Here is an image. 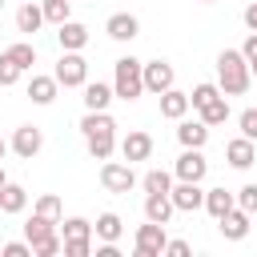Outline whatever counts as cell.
<instances>
[{
	"label": "cell",
	"instance_id": "1",
	"mask_svg": "<svg viewBox=\"0 0 257 257\" xmlns=\"http://www.w3.org/2000/svg\"><path fill=\"white\" fill-rule=\"evenodd\" d=\"M76 128H80L92 161H108L112 157V149H116V120L108 116V108H84Z\"/></svg>",
	"mask_w": 257,
	"mask_h": 257
},
{
	"label": "cell",
	"instance_id": "2",
	"mask_svg": "<svg viewBox=\"0 0 257 257\" xmlns=\"http://www.w3.org/2000/svg\"><path fill=\"white\" fill-rule=\"evenodd\" d=\"M249 84H253L249 60L241 56V48H225L217 56V88L225 96H241V92H249Z\"/></svg>",
	"mask_w": 257,
	"mask_h": 257
},
{
	"label": "cell",
	"instance_id": "3",
	"mask_svg": "<svg viewBox=\"0 0 257 257\" xmlns=\"http://www.w3.org/2000/svg\"><path fill=\"white\" fill-rule=\"evenodd\" d=\"M141 64H145V60H137V56H120V60L112 64V96H116V100H137V96L145 92Z\"/></svg>",
	"mask_w": 257,
	"mask_h": 257
},
{
	"label": "cell",
	"instance_id": "4",
	"mask_svg": "<svg viewBox=\"0 0 257 257\" xmlns=\"http://www.w3.org/2000/svg\"><path fill=\"white\" fill-rule=\"evenodd\" d=\"M52 76H56L60 88H84V80H88V60H84L80 52H60Z\"/></svg>",
	"mask_w": 257,
	"mask_h": 257
},
{
	"label": "cell",
	"instance_id": "5",
	"mask_svg": "<svg viewBox=\"0 0 257 257\" xmlns=\"http://www.w3.org/2000/svg\"><path fill=\"white\" fill-rule=\"evenodd\" d=\"M165 241H169L165 225L145 221V225H137V233H133V253H137V257H161V253H165Z\"/></svg>",
	"mask_w": 257,
	"mask_h": 257
},
{
	"label": "cell",
	"instance_id": "6",
	"mask_svg": "<svg viewBox=\"0 0 257 257\" xmlns=\"http://www.w3.org/2000/svg\"><path fill=\"white\" fill-rule=\"evenodd\" d=\"M100 185H104V193L124 197V193L137 185V173H133L128 161H104V165H100Z\"/></svg>",
	"mask_w": 257,
	"mask_h": 257
},
{
	"label": "cell",
	"instance_id": "7",
	"mask_svg": "<svg viewBox=\"0 0 257 257\" xmlns=\"http://www.w3.org/2000/svg\"><path fill=\"white\" fill-rule=\"evenodd\" d=\"M141 76H145V92H153V96H161L165 88H173L177 84V72H173V64L169 60H145L141 64Z\"/></svg>",
	"mask_w": 257,
	"mask_h": 257
},
{
	"label": "cell",
	"instance_id": "8",
	"mask_svg": "<svg viewBox=\"0 0 257 257\" xmlns=\"http://www.w3.org/2000/svg\"><path fill=\"white\" fill-rule=\"evenodd\" d=\"M40 149H44V133H40L36 124H20V128L12 133V141H8V153H16L20 161H32Z\"/></svg>",
	"mask_w": 257,
	"mask_h": 257
},
{
	"label": "cell",
	"instance_id": "9",
	"mask_svg": "<svg viewBox=\"0 0 257 257\" xmlns=\"http://www.w3.org/2000/svg\"><path fill=\"white\" fill-rule=\"evenodd\" d=\"M205 173H209V161H205L201 149H181V157L173 161L177 181H205Z\"/></svg>",
	"mask_w": 257,
	"mask_h": 257
},
{
	"label": "cell",
	"instance_id": "10",
	"mask_svg": "<svg viewBox=\"0 0 257 257\" xmlns=\"http://www.w3.org/2000/svg\"><path fill=\"white\" fill-rule=\"evenodd\" d=\"M169 201H173L177 213H197L205 205V189H201V181H177L169 189Z\"/></svg>",
	"mask_w": 257,
	"mask_h": 257
},
{
	"label": "cell",
	"instance_id": "11",
	"mask_svg": "<svg viewBox=\"0 0 257 257\" xmlns=\"http://www.w3.org/2000/svg\"><path fill=\"white\" fill-rule=\"evenodd\" d=\"M104 32H108V40L128 44V40H137V36H141V20H137L133 12H112V16L104 20Z\"/></svg>",
	"mask_w": 257,
	"mask_h": 257
},
{
	"label": "cell",
	"instance_id": "12",
	"mask_svg": "<svg viewBox=\"0 0 257 257\" xmlns=\"http://www.w3.org/2000/svg\"><path fill=\"white\" fill-rule=\"evenodd\" d=\"M120 157H124L128 165L149 161V157H153V137H149L145 128H128V137L120 141Z\"/></svg>",
	"mask_w": 257,
	"mask_h": 257
},
{
	"label": "cell",
	"instance_id": "13",
	"mask_svg": "<svg viewBox=\"0 0 257 257\" xmlns=\"http://www.w3.org/2000/svg\"><path fill=\"white\" fill-rule=\"evenodd\" d=\"M249 221H253V217H249L241 205H233L225 217H217V229H221L225 241H245V237H249Z\"/></svg>",
	"mask_w": 257,
	"mask_h": 257
},
{
	"label": "cell",
	"instance_id": "14",
	"mask_svg": "<svg viewBox=\"0 0 257 257\" xmlns=\"http://www.w3.org/2000/svg\"><path fill=\"white\" fill-rule=\"evenodd\" d=\"M56 44H60V52H84L88 28L80 20H64V24H56Z\"/></svg>",
	"mask_w": 257,
	"mask_h": 257
},
{
	"label": "cell",
	"instance_id": "15",
	"mask_svg": "<svg viewBox=\"0 0 257 257\" xmlns=\"http://www.w3.org/2000/svg\"><path fill=\"white\" fill-rule=\"evenodd\" d=\"M225 161L233 165V169H253V161H257V141H249V137H233L229 145H225Z\"/></svg>",
	"mask_w": 257,
	"mask_h": 257
},
{
	"label": "cell",
	"instance_id": "16",
	"mask_svg": "<svg viewBox=\"0 0 257 257\" xmlns=\"http://www.w3.org/2000/svg\"><path fill=\"white\" fill-rule=\"evenodd\" d=\"M177 141H181V149H205V141H209V124L197 116V120H189V116H181L177 120Z\"/></svg>",
	"mask_w": 257,
	"mask_h": 257
},
{
	"label": "cell",
	"instance_id": "17",
	"mask_svg": "<svg viewBox=\"0 0 257 257\" xmlns=\"http://www.w3.org/2000/svg\"><path fill=\"white\" fill-rule=\"evenodd\" d=\"M157 100H161V116H165V120H181V116H189V92H181L177 84L165 88Z\"/></svg>",
	"mask_w": 257,
	"mask_h": 257
},
{
	"label": "cell",
	"instance_id": "18",
	"mask_svg": "<svg viewBox=\"0 0 257 257\" xmlns=\"http://www.w3.org/2000/svg\"><path fill=\"white\" fill-rule=\"evenodd\" d=\"M233 205H237V193H229L225 185H217V189H205V205H201V209H205L213 221H217V217H225Z\"/></svg>",
	"mask_w": 257,
	"mask_h": 257
},
{
	"label": "cell",
	"instance_id": "19",
	"mask_svg": "<svg viewBox=\"0 0 257 257\" xmlns=\"http://www.w3.org/2000/svg\"><path fill=\"white\" fill-rule=\"evenodd\" d=\"M56 92H60L56 76H32V80H28V100L40 104V108H48V104L56 100Z\"/></svg>",
	"mask_w": 257,
	"mask_h": 257
},
{
	"label": "cell",
	"instance_id": "20",
	"mask_svg": "<svg viewBox=\"0 0 257 257\" xmlns=\"http://www.w3.org/2000/svg\"><path fill=\"white\" fill-rule=\"evenodd\" d=\"M173 213H177V209H173L169 193H145V221L169 225V217H173Z\"/></svg>",
	"mask_w": 257,
	"mask_h": 257
},
{
	"label": "cell",
	"instance_id": "21",
	"mask_svg": "<svg viewBox=\"0 0 257 257\" xmlns=\"http://www.w3.org/2000/svg\"><path fill=\"white\" fill-rule=\"evenodd\" d=\"M24 209H28V189L16 185V181H8V185L0 189V213L16 217V213H24Z\"/></svg>",
	"mask_w": 257,
	"mask_h": 257
},
{
	"label": "cell",
	"instance_id": "22",
	"mask_svg": "<svg viewBox=\"0 0 257 257\" xmlns=\"http://www.w3.org/2000/svg\"><path fill=\"white\" fill-rule=\"evenodd\" d=\"M40 28H44V12H40V4L24 0V4L16 8V32L32 36V32H40Z\"/></svg>",
	"mask_w": 257,
	"mask_h": 257
},
{
	"label": "cell",
	"instance_id": "23",
	"mask_svg": "<svg viewBox=\"0 0 257 257\" xmlns=\"http://www.w3.org/2000/svg\"><path fill=\"white\" fill-rule=\"evenodd\" d=\"M84 108H108L116 96H112V84H104V80H84Z\"/></svg>",
	"mask_w": 257,
	"mask_h": 257
},
{
	"label": "cell",
	"instance_id": "24",
	"mask_svg": "<svg viewBox=\"0 0 257 257\" xmlns=\"http://www.w3.org/2000/svg\"><path fill=\"white\" fill-rule=\"evenodd\" d=\"M92 237H96V241H120V237H124V221H120L116 213H100V217L92 221Z\"/></svg>",
	"mask_w": 257,
	"mask_h": 257
},
{
	"label": "cell",
	"instance_id": "25",
	"mask_svg": "<svg viewBox=\"0 0 257 257\" xmlns=\"http://www.w3.org/2000/svg\"><path fill=\"white\" fill-rule=\"evenodd\" d=\"M197 116H201L209 128H213V124H225V120H229V96H225V92H221V96H213L205 108H197Z\"/></svg>",
	"mask_w": 257,
	"mask_h": 257
},
{
	"label": "cell",
	"instance_id": "26",
	"mask_svg": "<svg viewBox=\"0 0 257 257\" xmlns=\"http://www.w3.org/2000/svg\"><path fill=\"white\" fill-rule=\"evenodd\" d=\"M4 52L12 56V64H16L20 72H28V68L36 64V44H32V40H16V44H8Z\"/></svg>",
	"mask_w": 257,
	"mask_h": 257
},
{
	"label": "cell",
	"instance_id": "27",
	"mask_svg": "<svg viewBox=\"0 0 257 257\" xmlns=\"http://www.w3.org/2000/svg\"><path fill=\"white\" fill-rule=\"evenodd\" d=\"M52 233H60V229H56V221H48V217H40V213H32V217H28V225H24L28 245H36V241H44V237H52Z\"/></svg>",
	"mask_w": 257,
	"mask_h": 257
},
{
	"label": "cell",
	"instance_id": "28",
	"mask_svg": "<svg viewBox=\"0 0 257 257\" xmlns=\"http://www.w3.org/2000/svg\"><path fill=\"white\" fill-rule=\"evenodd\" d=\"M40 12H44V24H64L72 20V0H40Z\"/></svg>",
	"mask_w": 257,
	"mask_h": 257
},
{
	"label": "cell",
	"instance_id": "29",
	"mask_svg": "<svg viewBox=\"0 0 257 257\" xmlns=\"http://www.w3.org/2000/svg\"><path fill=\"white\" fill-rule=\"evenodd\" d=\"M141 189H145V193H169V189H173V173H165V169H149V173L141 177Z\"/></svg>",
	"mask_w": 257,
	"mask_h": 257
},
{
	"label": "cell",
	"instance_id": "30",
	"mask_svg": "<svg viewBox=\"0 0 257 257\" xmlns=\"http://www.w3.org/2000/svg\"><path fill=\"white\" fill-rule=\"evenodd\" d=\"M213 96H221V88H217L213 80H201V84H197V88L189 92V108H205V104H209Z\"/></svg>",
	"mask_w": 257,
	"mask_h": 257
},
{
	"label": "cell",
	"instance_id": "31",
	"mask_svg": "<svg viewBox=\"0 0 257 257\" xmlns=\"http://www.w3.org/2000/svg\"><path fill=\"white\" fill-rule=\"evenodd\" d=\"M56 229H60V237H92V221L88 217H68Z\"/></svg>",
	"mask_w": 257,
	"mask_h": 257
},
{
	"label": "cell",
	"instance_id": "32",
	"mask_svg": "<svg viewBox=\"0 0 257 257\" xmlns=\"http://www.w3.org/2000/svg\"><path fill=\"white\" fill-rule=\"evenodd\" d=\"M64 245H60V253L64 257H88L92 253V237H60Z\"/></svg>",
	"mask_w": 257,
	"mask_h": 257
},
{
	"label": "cell",
	"instance_id": "33",
	"mask_svg": "<svg viewBox=\"0 0 257 257\" xmlns=\"http://www.w3.org/2000/svg\"><path fill=\"white\" fill-rule=\"evenodd\" d=\"M32 213H40V217H48V221H56L60 225V197L56 193H44L40 201H36V209Z\"/></svg>",
	"mask_w": 257,
	"mask_h": 257
},
{
	"label": "cell",
	"instance_id": "34",
	"mask_svg": "<svg viewBox=\"0 0 257 257\" xmlns=\"http://www.w3.org/2000/svg\"><path fill=\"white\" fill-rule=\"evenodd\" d=\"M16 80H20V68L12 64V56H8V52H0V88H12Z\"/></svg>",
	"mask_w": 257,
	"mask_h": 257
},
{
	"label": "cell",
	"instance_id": "35",
	"mask_svg": "<svg viewBox=\"0 0 257 257\" xmlns=\"http://www.w3.org/2000/svg\"><path fill=\"white\" fill-rule=\"evenodd\" d=\"M60 245H64V241H60V233H52V237H44V241H36V245H32V257H56V253H60Z\"/></svg>",
	"mask_w": 257,
	"mask_h": 257
},
{
	"label": "cell",
	"instance_id": "36",
	"mask_svg": "<svg viewBox=\"0 0 257 257\" xmlns=\"http://www.w3.org/2000/svg\"><path fill=\"white\" fill-rule=\"evenodd\" d=\"M237 205H241L249 217H257V185H241V189H237Z\"/></svg>",
	"mask_w": 257,
	"mask_h": 257
},
{
	"label": "cell",
	"instance_id": "37",
	"mask_svg": "<svg viewBox=\"0 0 257 257\" xmlns=\"http://www.w3.org/2000/svg\"><path fill=\"white\" fill-rule=\"evenodd\" d=\"M237 124H241V137L257 141V108H245V112L237 116Z\"/></svg>",
	"mask_w": 257,
	"mask_h": 257
},
{
	"label": "cell",
	"instance_id": "38",
	"mask_svg": "<svg viewBox=\"0 0 257 257\" xmlns=\"http://www.w3.org/2000/svg\"><path fill=\"white\" fill-rule=\"evenodd\" d=\"M4 257H32L28 237H24V241H8V245H4Z\"/></svg>",
	"mask_w": 257,
	"mask_h": 257
},
{
	"label": "cell",
	"instance_id": "39",
	"mask_svg": "<svg viewBox=\"0 0 257 257\" xmlns=\"http://www.w3.org/2000/svg\"><path fill=\"white\" fill-rule=\"evenodd\" d=\"M241 56H245L249 64H257V32H249V36H245V44H241Z\"/></svg>",
	"mask_w": 257,
	"mask_h": 257
},
{
	"label": "cell",
	"instance_id": "40",
	"mask_svg": "<svg viewBox=\"0 0 257 257\" xmlns=\"http://www.w3.org/2000/svg\"><path fill=\"white\" fill-rule=\"evenodd\" d=\"M165 253L169 257H189V241H181V237L177 241H165Z\"/></svg>",
	"mask_w": 257,
	"mask_h": 257
},
{
	"label": "cell",
	"instance_id": "41",
	"mask_svg": "<svg viewBox=\"0 0 257 257\" xmlns=\"http://www.w3.org/2000/svg\"><path fill=\"white\" fill-rule=\"evenodd\" d=\"M241 20H245V28H249V32H257V0H253V4L241 12Z\"/></svg>",
	"mask_w": 257,
	"mask_h": 257
},
{
	"label": "cell",
	"instance_id": "42",
	"mask_svg": "<svg viewBox=\"0 0 257 257\" xmlns=\"http://www.w3.org/2000/svg\"><path fill=\"white\" fill-rule=\"evenodd\" d=\"M4 157H8V141L0 137V161H4Z\"/></svg>",
	"mask_w": 257,
	"mask_h": 257
},
{
	"label": "cell",
	"instance_id": "43",
	"mask_svg": "<svg viewBox=\"0 0 257 257\" xmlns=\"http://www.w3.org/2000/svg\"><path fill=\"white\" fill-rule=\"evenodd\" d=\"M4 185H8V173H4V165H0V189H4Z\"/></svg>",
	"mask_w": 257,
	"mask_h": 257
},
{
	"label": "cell",
	"instance_id": "44",
	"mask_svg": "<svg viewBox=\"0 0 257 257\" xmlns=\"http://www.w3.org/2000/svg\"><path fill=\"white\" fill-rule=\"evenodd\" d=\"M249 72H253V76H257V64H249Z\"/></svg>",
	"mask_w": 257,
	"mask_h": 257
},
{
	"label": "cell",
	"instance_id": "45",
	"mask_svg": "<svg viewBox=\"0 0 257 257\" xmlns=\"http://www.w3.org/2000/svg\"><path fill=\"white\" fill-rule=\"evenodd\" d=\"M201 4H217V0H201Z\"/></svg>",
	"mask_w": 257,
	"mask_h": 257
},
{
	"label": "cell",
	"instance_id": "46",
	"mask_svg": "<svg viewBox=\"0 0 257 257\" xmlns=\"http://www.w3.org/2000/svg\"><path fill=\"white\" fill-rule=\"evenodd\" d=\"M0 12H4V0H0Z\"/></svg>",
	"mask_w": 257,
	"mask_h": 257
}]
</instances>
